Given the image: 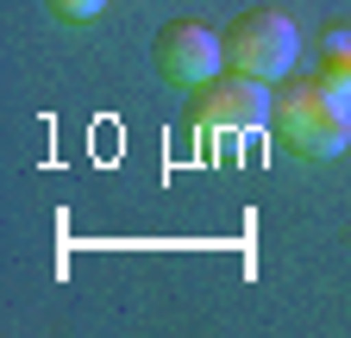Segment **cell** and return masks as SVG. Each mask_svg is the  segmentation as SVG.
<instances>
[{
  "instance_id": "obj_6",
  "label": "cell",
  "mask_w": 351,
  "mask_h": 338,
  "mask_svg": "<svg viewBox=\"0 0 351 338\" xmlns=\"http://www.w3.org/2000/svg\"><path fill=\"white\" fill-rule=\"evenodd\" d=\"M51 7H57V19H69V25H88V19H95V13L107 7V0H51Z\"/></svg>"
},
{
  "instance_id": "obj_3",
  "label": "cell",
  "mask_w": 351,
  "mask_h": 338,
  "mask_svg": "<svg viewBox=\"0 0 351 338\" xmlns=\"http://www.w3.org/2000/svg\"><path fill=\"white\" fill-rule=\"evenodd\" d=\"M270 113H276V94H270V81H257V75H239V69H226V75L201 81V101H195V113H189V119L213 125V132H251V125H263Z\"/></svg>"
},
{
  "instance_id": "obj_2",
  "label": "cell",
  "mask_w": 351,
  "mask_h": 338,
  "mask_svg": "<svg viewBox=\"0 0 351 338\" xmlns=\"http://www.w3.org/2000/svg\"><path fill=\"white\" fill-rule=\"evenodd\" d=\"M301 57V31L289 13L276 7H251L226 25V69L239 75H257V81H282Z\"/></svg>"
},
{
  "instance_id": "obj_4",
  "label": "cell",
  "mask_w": 351,
  "mask_h": 338,
  "mask_svg": "<svg viewBox=\"0 0 351 338\" xmlns=\"http://www.w3.org/2000/svg\"><path fill=\"white\" fill-rule=\"evenodd\" d=\"M157 69L169 81H182V88H201V81H213L226 69V38L195 25V19H176L157 31Z\"/></svg>"
},
{
  "instance_id": "obj_5",
  "label": "cell",
  "mask_w": 351,
  "mask_h": 338,
  "mask_svg": "<svg viewBox=\"0 0 351 338\" xmlns=\"http://www.w3.org/2000/svg\"><path fill=\"white\" fill-rule=\"evenodd\" d=\"M314 81L351 113V31H326L320 38V57H314Z\"/></svg>"
},
{
  "instance_id": "obj_1",
  "label": "cell",
  "mask_w": 351,
  "mask_h": 338,
  "mask_svg": "<svg viewBox=\"0 0 351 338\" xmlns=\"http://www.w3.org/2000/svg\"><path fill=\"white\" fill-rule=\"evenodd\" d=\"M270 125L282 132V144L301 151V157H339L351 144V113L320 88L314 75H282Z\"/></svg>"
}]
</instances>
